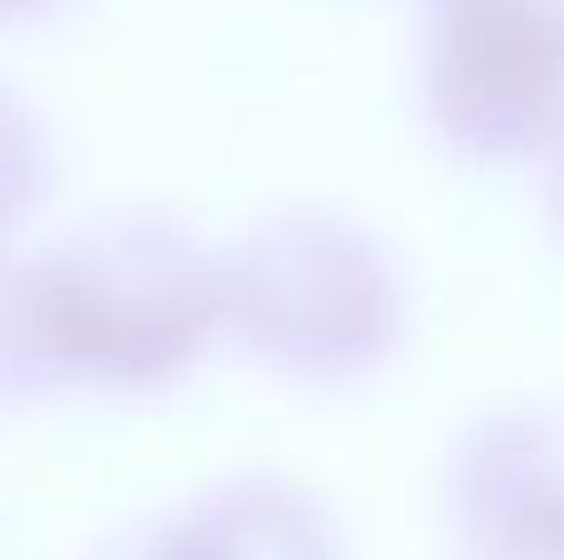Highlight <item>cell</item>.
<instances>
[{
    "mask_svg": "<svg viewBox=\"0 0 564 560\" xmlns=\"http://www.w3.org/2000/svg\"><path fill=\"white\" fill-rule=\"evenodd\" d=\"M560 208H564V159H560Z\"/></svg>",
    "mask_w": 564,
    "mask_h": 560,
    "instance_id": "8992f818",
    "label": "cell"
},
{
    "mask_svg": "<svg viewBox=\"0 0 564 560\" xmlns=\"http://www.w3.org/2000/svg\"><path fill=\"white\" fill-rule=\"evenodd\" d=\"M564 105L560 0H441L431 109L470 154H516Z\"/></svg>",
    "mask_w": 564,
    "mask_h": 560,
    "instance_id": "7a4b0ae2",
    "label": "cell"
},
{
    "mask_svg": "<svg viewBox=\"0 0 564 560\" xmlns=\"http://www.w3.org/2000/svg\"><path fill=\"white\" fill-rule=\"evenodd\" d=\"M50 0H0V15H35V10H45Z\"/></svg>",
    "mask_w": 564,
    "mask_h": 560,
    "instance_id": "5b68a950",
    "label": "cell"
},
{
    "mask_svg": "<svg viewBox=\"0 0 564 560\" xmlns=\"http://www.w3.org/2000/svg\"><path fill=\"white\" fill-rule=\"evenodd\" d=\"M555 560H564V526H560V546H555Z\"/></svg>",
    "mask_w": 564,
    "mask_h": 560,
    "instance_id": "52a82bcc",
    "label": "cell"
},
{
    "mask_svg": "<svg viewBox=\"0 0 564 560\" xmlns=\"http://www.w3.org/2000/svg\"><path fill=\"white\" fill-rule=\"evenodd\" d=\"M224 313L214 263L159 224H109L35 263L0 258V392L159 383L198 357Z\"/></svg>",
    "mask_w": 564,
    "mask_h": 560,
    "instance_id": "6da1fadb",
    "label": "cell"
},
{
    "mask_svg": "<svg viewBox=\"0 0 564 560\" xmlns=\"http://www.w3.org/2000/svg\"><path fill=\"white\" fill-rule=\"evenodd\" d=\"M35 119L20 115L6 95H0V234L30 214L40 194H45V139L30 129Z\"/></svg>",
    "mask_w": 564,
    "mask_h": 560,
    "instance_id": "277c9868",
    "label": "cell"
},
{
    "mask_svg": "<svg viewBox=\"0 0 564 560\" xmlns=\"http://www.w3.org/2000/svg\"><path fill=\"white\" fill-rule=\"evenodd\" d=\"M224 288L228 313L243 317L253 343L307 373L377 353L391 323L387 283L367 248L312 224L268 228Z\"/></svg>",
    "mask_w": 564,
    "mask_h": 560,
    "instance_id": "3957f363",
    "label": "cell"
}]
</instances>
